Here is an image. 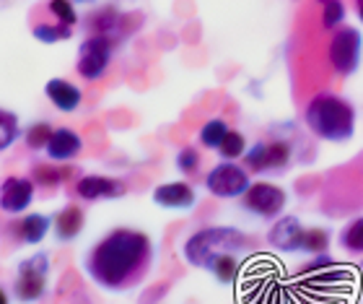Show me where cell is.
<instances>
[{"label":"cell","mask_w":363,"mask_h":304,"mask_svg":"<svg viewBox=\"0 0 363 304\" xmlns=\"http://www.w3.org/2000/svg\"><path fill=\"white\" fill-rule=\"evenodd\" d=\"M361 271H363V260H361Z\"/></svg>","instance_id":"836d02e7"},{"label":"cell","mask_w":363,"mask_h":304,"mask_svg":"<svg viewBox=\"0 0 363 304\" xmlns=\"http://www.w3.org/2000/svg\"><path fill=\"white\" fill-rule=\"evenodd\" d=\"M356 13H358V21L363 23V0H356Z\"/></svg>","instance_id":"4dcf8cb0"},{"label":"cell","mask_w":363,"mask_h":304,"mask_svg":"<svg viewBox=\"0 0 363 304\" xmlns=\"http://www.w3.org/2000/svg\"><path fill=\"white\" fill-rule=\"evenodd\" d=\"M303 234H306V227L296 216H280V219H275L270 232H267V242L278 252H288L291 255V252H301Z\"/></svg>","instance_id":"8fae6325"},{"label":"cell","mask_w":363,"mask_h":304,"mask_svg":"<svg viewBox=\"0 0 363 304\" xmlns=\"http://www.w3.org/2000/svg\"><path fill=\"white\" fill-rule=\"evenodd\" d=\"M47 159L55 164H68L84 151V138L78 136L73 128H55L50 143H47Z\"/></svg>","instance_id":"5bb4252c"},{"label":"cell","mask_w":363,"mask_h":304,"mask_svg":"<svg viewBox=\"0 0 363 304\" xmlns=\"http://www.w3.org/2000/svg\"><path fill=\"white\" fill-rule=\"evenodd\" d=\"M340 247L350 255H363V216L348 221V227H342L340 232Z\"/></svg>","instance_id":"7402d4cb"},{"label":"cell","mask_w":363,"mask_h":304,"mask_svg":"<svg viewBox=\"0 0 363 304\" xmlns=\"http://www.w3.org/2000/svg\"><path fill=\"white\" fill-rule=\"evenodd\" d=\"M294 164V146L286 138L257 141L244 153V167L255 175H280Z\"/></svg>","instance_id":"277c9868"},{"label":"cell","mask_w":363,"mask_h":304,"mask_svg":"<svg viewBox=\"0 0 363 304\" xmlns=\"http://www.w3.org/2000/svg\"><path fill=\"white\" fill-rule=\"evenodd\" d=\"M205 188L216 198L234 200V198H244V192L252 188V180L247 167H239L236 161H220V164H216L208 172Z\"/></svg>","instance_id":"52a82bcc"},{"label":"cell","mask_w":363,"mask_h":304,"mask_svg":"<svg viewBox=\"0 0 363 304\" xmlns=\"http://www.w3.org/2000/svg\"><path fill=\"white\" fill-rule=\"evenodd\" d=\"M31 34H34L37 42L55 45V42H65V39L73 37V26H65V23H34Z\"/></svg>","instance_id":"603a6c76"},{"label":"cell","mask_w":363,"mask_h":304,"mask_svg":"<svg viewBox=\"0 0 363 304\" xmlns=\"http://www.w3.org/2000/svg\"><path fill=\"white\" fill-rule=\"evenodd\" d=\"M200 151H197L195 146H184L179 153H177V169H179L182 175L184 177H189V175H195L197 169H200Z\"/></svg>","instance_id":"f546056e"},{"label":"cell","mask_w":363,"mask_h":304,"mask_svg":"<svg viewBox=\"0 0 363 304\" xmlns=\"http://www.w3.org/2000/svg\"><path fill=\"white\" fill-rule=\"evenodd\" d=\"M112 39L99 37V34H91L81 42L78 47V60L76 70L84 81H99L104 78L109 63H112Z\"/></svg>","instance_id":"9c48e42d"},{"label":"cell","mask_w":363,"mask_h":304,"mask_svg":"<svg viewBox=\"0 0 363 304\" xmlns=\"http://www.w3.org/2000/svg\"><path fill=\"white\" fill-rule=\"evenodd\" d=\"M37 185L31 177H6L0 183V211L3 213H23L34 200Z\"/></svg>","instance_id":"30bf717a"},{"label":"cell","mask_w":363,"mask_h":304,"mask_svg":"<svg viewBox=\"0 0 363 304\" xmlns=\"http://www.w3.org/2000/svg\"><path fill=\"white\" fill-rule=\"evenodd\" d=\"M47 273H50V255L37 252L18 263V276L13 281V297L21 304H34L45 297Z\"/></svg>","instance_id":"8992f818"},{"label":"cell","mask_w":363,"mask_h":304,"mask_svg":"<svg viewBox=\"0 0 363 304\" xmlns=\"http://www.w3.org/2000/svg\"><path fill=\"white\" fill-rule=\"evenodd\" d=\"M21 128H18V117L13 112H6V109H0V151H6L8 146L13 143L16 138H18Z\"/></svg>","instance_id":"4316f807"},{"label":"cell","mask_w":363,"mask_h":304,"mask_svg":"<svg viewBox=\"0 0 363 304\" xmlns=\"http://www.w3.org/2000/svg\"><path fill=\"white\" fill-rule=\"evenodd\" d=\"M345 3L342 0H330L322 6V26L325 29H340L345 23Z\"/></svg>","instance_id":"83f0119b"},{"label":"cell","mask_w":363,"mask_h":304,"mask_svg":"<svg viewBox=\"0 0 363 304\" xmlns=\"http://www.w3.org/2000/svg\"><path fill=\"white\" fill-rule=\"evenodd\" d=\"M153 203L161 205V208H169V211H189L197 203V192L184 180L164 183L153 190Z\"/></svg>","instance_id":"4fadbf2b"},{"label":"cell","mask_w":363,"mask_h":304,"mask_svg":"<svg viewBox=\"0 0 363 304\" xmlns=\"http://www.w3.org/2000/svg\"><path fill=\"white\" fill-rule=\"evenodd\" d=\"M50 13L57 18V23H65V26H76L78 23V13L73 0H50Z\"/></svg>","instance_id":"f1b7e54d"},{"label":"cell","mask_w":363,"mask_h":304,"mask_svg":"<svg viewBox=\"0 0 363 304\" xmlns=\"http://www.w3.org/2000/svg\"><path fill=\"white\" fill-rule=\"evenodd\" d=\"M303 125L325 143H348L356 136V107L340 94L322 92L303 109Z\"/></svg>","instance_id":"7a4b0ae2"},{"label":"cell","mask_w":363,"mask_h":304,"mask_svg":"<svg viewBox=\"0 0 363 304\" xmlns=\"http://www.w3.org/2000/svg\"><path fill=\"white\" fill-rule=\"evenodd\" d=\"M84 224H86L84 211H81L78 205H65V208L52 219V229H55L57 242H73V239L84 232Z\"/></svg>","instance_id":"e0dca14e"},{"label":"cell","mask_w":363,"mask_h":304,"mask_svg":"<svg viewBox=\"0 0 363 304\" xmlns=\"http://www.w3.org/2000/svg\"><path fill=\"white\" fill-rule=\"evenodd\" d=\"M252 239L244 232L234 227H208L200 229L184 242V260L189 266L208 271L213 260L223 258V255H239L250 252Z\"/></svg>","instance_id":"3957f363"},{"label":"cell","mask_w":363,"mask_h":304,"mask_svg":"<svg viewBox=\"0 0 363 304\" xmlns=\"http://www.w3.org/2000/svg\"><path fill=\"white\" fill-rule=\"evenodd\" d=\"M153 263V242L138 229H114L86 255V273L99 289L130 291L143 283Z\"/></svg>","instance_id":"6da1fadb"},{"label":"cell","mask_w":363,"mask_h":304,"mask_svg":"<svg viewBox=\"0 0 363 304\" xmlns=\"http://www.w3.org/2000/svg\"><path fill=\"white\" fill-rule=\"evenodd\" d=\"M45 94L47 99L52 102L55 109H60V112H76L81 102H84V94L78 89L76 84H70L65 78H50L45 84Z\"/></svg>","instance_id":"9a60e30c"},{"label":"cell","mask_w":363,"mask_h":304,"mask_svg":"<svg viewBox=\"0 0 363 304\" xmlns=\"http://www.w3.org/2000/svg\"><path fill=\"white\" fill-rule=\"evenodd\" d=\"M208 273L216 278L223 286H231V283L239 281V273H242V258L239 255H223V258L213 260L208 266Z\"/></svg>","instance_id":"ac0fdd59"},{"label":"cell","mask_w":363,"mask_h":304,"mask_svg":"<svg viewBox=\"0 0 363 304\" xmlns=\"http://www.w3.org/2000/svg\"><path fill=\"white\" fill-rule=\"evenodd\" d=\"M319 3H322V6H325V3H330V0H319Z\"/></svg>","instance_id":"d6a6232c"},{"label":"cell","mask_w":363,"mask_h":304,"mask_svg":"<svg viewBox=\"0 0 363 304\" xmlns=\"http://www.w3.org/2000/svg\"><path fill=\"white\" fill-rule=\"evenodd\" d=\"M55 128L50 125V122H34V125H29L26 128V146H29L31 151H39V148H47V143H50V138H52Z\"/></svg>","instance_id":"484cf974"},{"label":"cell","mask_w":363,"mask_h":304,"mask_svg":"<svg viewBox=\"0 0 363 304\" xmlns=\"http://www.w3.org/2000/svg\"><path fill=\"white\" fill-rule=\"evenodd\" d=\"M89 26L99 37L112 39V34L117 31V26H120V11H117V8H101L99 13L91 16Z\"/></svg>","instance_id":"44dd1931"},{"label":"cell","mask_w":363,"mask_h":304,"mask_svg":"<svg viewBox=\"0 0 363 304\" xmlns=\"http://www.w3.org/2000/svg\"><path fill=\"white\" fill-rule=\"evenodd\" d=\"M228 125L223 117H213V120H208L200 128V133H197V141H200V146L203 148H211V151H218V146L223 143V138L228 136Z\"/></svg>","instance_id":"d6986e66"},{"label":"cell","mask_w":363,"mask_h":304,"mask_svg":"<svg viewBox=\"0 0 363 304\" xmlns=\"http://www.w3.org/2000/svg\"><path fill=\"white\" fill-rule=\"evenodd\" d=\"M50 227H52V219H47L42 213H26L23 219L13 221L11 234L23 244H39L47 237Z\"/></svg>","instance_id":"2e32d148"},{"label":"cell","mask_w":363,"mask_h":304,"mask_svg":"<svg viewBox=\"0 0 363 304\" xmlns=\"http://www.w3.org/2000/svg\"><path fill=\"white\" fill-rule=\"evenodd\" d=\"M128 192V185L117 180V177H104V175H86L76 183V195L89 200H114L122 198Z\"/></svg>","instance_id":"7c38bea8"},{"label":"cell","mask_w":363,"mask_h":304,"mask_svg":"<svg viewBox=\"0 0 363 304\" xmlns=\"http://www.w3.org/2000/svg\"><path fill=\"white\" fill-rule=\"evenodd\" d=\"M218 153L223 161H236L247 153V138L239 130H228V136L223 138V143L218 146Z\"/></svg>","instance_id":"cb8c5ba5"},{"label":"cell","mask_w":363,"mask_h":304,"mask_svg":"<svg viewBox=\"0 0 363 304\" xmlns=\"http://www.w3.org/2000/svg\"><path fill=\"white\" fill-rule=\"evenodd\" d=\"M0 304H11V302H8V294L3 289H0Z\"/></svg>","instance_id":"1f68e13d"},{"label":"cell","mask_w":363,"mask_h":304,"mask_svg":"<svg viewBox=\"0 0 363 304\" xmlns=\"http://www.w3.org/2000/svg\"><path fill=\"white\" fill-rule=\"evenodd\" d=\"M288 203V192L280 188V185L272 183H252V188L244 192L242 208L257 219L275 221L283 216Z\"/></svg>","instance_id":"ba28073f"},{"label":"cell","mask_w":363,"mask_h":304,"mask_svg":"<svg viewBox=\"0 0 363 304\" xmlns=\"http://www.w3.org/2000/svg\"><path fill=\"white\" fill-rule=\"evenodd\" d=\"M330 250V232L322 227H314V229H306V234H303V247L301 252L306 255H325Z\"/></svg>","instance_id":"d4e9b609"},{"label":"cell","mask_w":363,"mask_h":304,"mask_svg":"<svg viewBox=\"0 0 363 304\" xmlns=\"http://www.w3.org/2000/svg\"><path fill=\"white\" fill-rule=\"evenodd\" d=\"M70 175V169H57L52 164H34L31 169V183L45 188V190H55L65 183V177Z\"/></svg>","instance_id":"ffe728a7"},{"label":"cell","mask_w":363,"mask_h":304,"mask_svg":"<svg viewBox=\"0 0 363 304\" xmlns=\"http://www.w3.org/2000/svg\"><path fill=\"white\" fill-rule=\"evenodd\" d=\"M361 53H363V34L356 26H340L335 29L327 58L337 76L348 78L361 68Z\"/></svg>","instance_id":"5b68a950"}]
</instances>
